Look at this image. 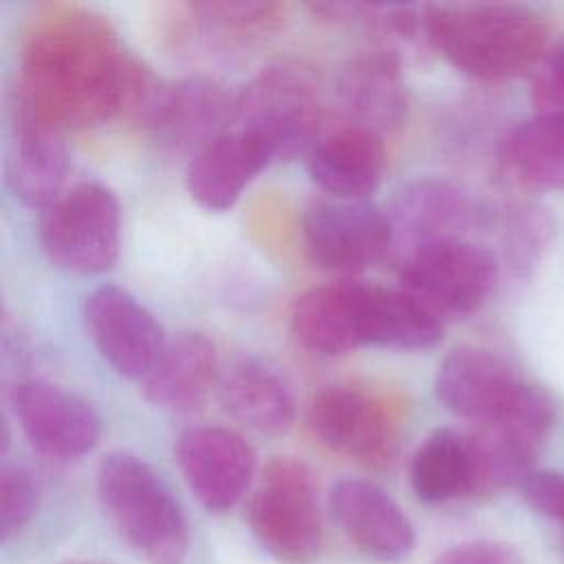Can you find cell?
<instances>
[{"label": "cell", "mask_w": 564, "mask_h": 564, "mask_svg": "<svg viewBox=\"0 0 564 564\" xmlns=\"http://www.w3.org/2000/svg\"><path fill=\"white\" fill-rule=\"evenodd\" d=\"M273 159L275 156L262 137L236 126L192 156L187 167V189L200 207L225 212L236 205L245 187Z\"/></svg>", "instance_id": "cell-18"}, {"label": "cell", "mask_w": 564, "mask_h": 564, "mask_svg": "<svg viewBox=\"0 0 564 564\" xmlns=\"http://www.w3.org/2000/svg\"><path fill=\"white\" fill-rule=\"evenodd\" d=\"M518 487L533 511L564 524V474L553 469H531Z\"/></svg>", "instance_id": "cell-30"}, {"label": "cell", "mask_w": 564, "mask_h": 564, "mask_svg": "<svg viewBox=\"0 0 564 564\" xmlns=\"http://www.w3.org/2000/svg\"><path fill=\"white\" fill-rule=\"evenodd\" d=\"M410 482L416 498L427 505L478 496V463L469 432L434 430L412 456Z\"/></svg>", "instance_id": "cell-24"}, {"label": "cell", "mask_w": 564, "mask_h": 564, "mask_svg": "<svg viewBox=\"0 0 564 564\" xmlns=\"http://www.w3.org/2000/svg\"><path fill=\"white\" fill-rule=\"evenodd\" d=\"M474 200L445 181H414L405 185L388 212L394 242L405 240L410 253L423 245L463 238L476 223Z\"/></svg>", "instance_id": "cell-21"}, {"label": "cell", "mask_w": 564, "mask_h": 564, "mask_svg": "<svg viewBox=\"0 0 564 564\" xmlns=\"http://www.w3.org/2000/svg\"><path fill=\"white\" fill-rule=\"evenodd\" d=\"M328 511L348 542L370 560L401 562L416 542L414 527L379 485L364 478H344L328 494Z\"/></svg>", "instance_id": "cell-15"}, {"label": "cell", "mask_w": 564, "mask_h": 564, "mask_svg": "<svg viewBox=\"0 0 564 564\" xmlns=\"http://www.w3.org/2000/svg\"><path fill=\"white\" fill-rule=\"evenodd\" d=\"M364 282H333L302 293L291 311L295 337L319 355H348L366 346Z\"/></svg>", "instance_id": "cell-19"}, {"label": "cell", "mask_w": 564, "mask_h": 564, "mask_svg": "<svg viewBox=\"0 0 564 564\" xmlns=\"http://www.w3.org/2000/svg\"><path fill=\"white\" fill-rule=\"evenodd\" d=\"M335 93L352 126L377 134L397 128L408 112V86L394 51L352 55L337 73Z\"/></svg>", "instance_id": "cell-17"}, {"label": "cell", "mask_w": 564, "mask_h": 564, "mask_svg": "<svg viewBox=\"0 0 564 564\" xmlns=\"http://www.w3.org/2000/svg\"><path fill=\"white\" fill-rule=\"evenodd\" d=\"M531 104L535 115L564 117V40L549 48L533 68Z\"/></svg>", "instance_id": "cell-29"}, {"label": "cell", "mask_w": 564, "mask_h": 564, "mask_svg": "<svg viewBox=\"0 0 564 564\" xmlns=\"http://www.w3.org/2000/svg\"><path fill=\"white\" fill-rule=\"evenodd\" d=\"M40 502V487L33 474L22 465H2L0 469V538L2 542L22 533L33 520Z\"/></svg>", "instance_id": "cell-27"}, {"label": "cell", "mask_w": 564, "mask_h": 564, "mask_svg": "<svg viewBox=\"0 0 564 564\" xmlns=\"http://www.w3.org/2000/svg\"><path fill=\"white\" fill-rule=\"evenodd\" d=\"M308 427L330 452L383 465L397 447V425L386 405L361 388L328 386L308 408Z\"/></svg>", "instance_id": "cell-12"}, {"label": "cell", "mask_w": 564, "mask_h": 564, "mask_svg": "<svg viewBox=\"0 0 564 564\" xmlns=\"http://www.w3.org/2000/svg\"><path fill=\"white\" fill-rule=\"evenodd\" d=\"M423 33L454 68L491 82L533 73L551 31L524 4L458 2L423 7Z\"/></svg>", "instance_id": "cell-2"}, {"label": "cell", "mask_w": 564, "mask_h": 564, "mask_svg": "<svg viewBox=\"0 0 564 564\" xmlns=\"http://www.w3.org/2000/svg\"><path fill=\"white\" fill-rule=\"evenodd\" d=\"M383 167L381 134L352 123L326 134L308 152L313 183L335 200H361L372 194L381 183Z\"/></svg>", "instance_id": "cell-20"}, {"label": "cell", "mask_w": 564, "mask_h": 564, "mask_svg": "<svg viewBox=\"0 0 564 564\" xmlns=\"http://www.w3.org/2000/svg\"><path fill=\"white\" fill-rule=\"evenodd\" d=\"M218 399L238 423L264 432H286L295 419V397L286 379L264 359L242 357L218 379Z\"/></svg>", "instance_id": "cell-22"}, {"label": "cell", "mask_w": 564, "mask_h": 564, "mask_svg": "<svg viewBox=\"0 0 564 564\" xmlns=\"http://www.w3.org/2000/svg\"><path fill=\"white\" fill-rule=\"evenodd\" d=\"M218 379L214 341L203 333H181L165 341L143 379V392L156 408L189 412L207 399Z\"/></svg>", "instance_id": "cell-23"}, {"label": "cell", "mask_w": 564, "mask_h": 564, "mask_svg": "<svg viewBox=\"0 0 564 564\" xmlns=\"http://www.w3.org/2000/svg\"><path fill=\"white\" fill-rule=\"evenodd\" d=\"M434 564H522V557L507 542L469 540L443 551Z\"/></svg>", "instance_id": "cell-31"}, {"label": "cell", "mask_w": 564, "mask_h": 564, "mask_svg": "<svg viewBox=\"0 0 564 564\" xmlns=\"http://www.w3.org/2000/svg\"><path fill=\"white\" fill-rule=\"evenodd\" d=\"M145 88L134 55L88 13L48 18L22 51L18 90L59 128L106 123L150 97Z\"/></svg>", "instance_id": "cell-1"}, {"label": "cell", "mask_w": 564, "mask_h": 564, "mask_svg": "<svg viewBox=\"0 0 564 564\" xmlns=\"http://www.w3.org/2000/svg\"><path fill=\"white\" fill-rule=\"evenodd\" d=\"M40 245L64 271L79 275L108 271L121 245L117 196L99 183H79L62 192L42 212Z\"/></svg>", "instance_id": "cell-7"}, {"label": "cell", "mask_w": 564, "mask_h": 564, "mask_svg": "<svg viewBox=\"0 0 564 564\" xmlns=\"http://www.w3.org/2000/svg\"><path fill=\"white\" fill-rule=\"evenodd\" d=\"M64 128L42 115L20 90L9 108L4 181L29 207H48L62 192L68 172Z\"/></svg>", "instance_id": "cell-10"}, {"label": "cell", "mask_w": 564, "mask_h": 564, "mask_svg": "<svg viewBox=\"0 0 564 564\" xmlns=\"http://www.w3.org/2000/svg\"><path fill=\"white\" fill-rule=\"evenodd\" d=\"M97 491L121 540L148 564H183L187 518L167 482L143 458L115 452L97 471Z\"/></svg>", "instance_id": "cell-4"}, {"label": "cell", "mask_w": 564, "mask_h": 564, "mask_svg": "<svg viewBox=\"0 0 564 564\" xmlns=\"http://www.w3.org/2000/svg\"><path fill=\"white\" fill-rule=\"evenodd\" d=\"M502 163L522 187L564 194V117L518 123L502 143Z\"/></svg>", "instance_id": "cell-26"}, {"label": "cell", "mask_w": 564, "mask_h": 564, "mask_svg": "<svg viewBox=\"0 0 564 564\" xmlns=\"http://www.w3.org/2000/svg\"><path fill=\"white\" fill-rule=\"evenodd\" d=\"M84 324L99 355L126 379L143 381L167 341L154 315L115 284L86 295Z\"/></svg>", "instance_id": "cell-11"}, {"label": "cell", "mask_w": 564, "mask_h": 564, "mask_svg": "<svg viewBox=\"0 0 564 564\" xmlns=\"http://www.w3.org/2000/svg\"><path fill=\"white\" fill-rule=\"evenodd\" d=\"M234 121L262 137L275 159L313 150L322 123L317 84L297 64L269 66L234 97Z\"/></svg>", "instance_id": "cell-6"}, {"label": "cell", "mask_w": 564, "mask_h": 564, "mask_svg": "<svg viewBox=\"0 0 564 564\" xmlns=\"http://www.w3.org/2000/svg\"><path fill=\"white\" fill-rule=\"evenodd\" d=\"M496 282V256L465 238L423 245L408 253L401 269V289L438 319L478 311Z\"/></svg>", "instance_id": "cell-8"}, {"label": "cell", "mask_w": 564, "mask_h": 564, "mask_svg": "<svg viewBox=\"0 0 564 564\" xmlns=\"http://www.w3.org/2000/svg\"><path fill=\"white\" fill-rule=\"evenodd\" d=\"M59 564H108V562H104V560H93V557H77V560L59 562Z\"/></svg>", "instance_id": "cell-32"}, {"label": "cell", "mask_w": 564, "mask_h": 564, "mask_svg": "<svg viewBox=\"0 0 564 564\" xmlns=\"http://www.w3.org/2000/svg\"><path fill=\"white\" fill-rule=\"evenodd\" d=\"M145 106L150 130L176 152L194 150L196 154L234 121V97L207 77H187L156 88Z\"/></svg>", "instance_id": "cell-16"}, {"label": "cell", "mask_w": 564, "mask_h": 564, "mask_svg": "<svg viewBox=\"0 0 564 564\" xmlns=\"http://www.w3.org/2000/svg\"><path fill=\"white\" fill-rule=\"evenodd\" d=\"M247 522L280 564H313L322 553L324 527L317 480L308 465L286 456L269 460L249 500Z\"/></svg>", "instance_id": "cell-5"}, {"label": "cell", "mask_w": 564, "mask_h": 564, "mask_svg": "<svg viewBox=\"0 0 564 564\" xmlns=\"http://www.w3.org/2000/svg\"><path fill=\"white\" fill-rule=\"evenodd\" d=\"M174 454L189 491L214 513L231 509L256 474L253 447L242 434L220 425L187 427Z\"/></svg>", "instance_id": "cell-14"}, {"label": "cell", "mask_w": 564, "mask_h": 564, "mask_svg": "<svg viewBox=\"0 0 564 564\" xmlns=\"http://www.w3.org/2000/svg\"><path fill=\"white\" fill-rule=\"evenodd\" d=\"M438 401L471 425H509L546 438L555 423L553 399L491 350L463 346L438 366Z\"/></svg>", "instance_id": "cell-3"}, {"label": "cell", "mask_w": 564, "mask_h": 564, "mask_svg": "<svg viewBox=\"0 0 564 564\" xmlns=\"http://www.w3.org/2000/svg\"><path fill=\"white\" fill-rule=\"evenodd\" d=\"M192 11L207 24L223 31H258L278 20L273 2H196Z\"/></svg>", "instance_id": "cell-28"}, {"label": "cell", "mask_w": 564, "mask_h": 564, "mask_svg": "<svg viewBox=\"0 0 564 564\" xmlns=\"http://www.w3.org/2000/svg\"><path fill=\"white\" fill-rule=\"evenodd\" d=\"M302 240L319 269L359 273L386 258L394 234L388 214L370 203L319 200L302 216Z\"/></svg>", "instance_id": "cell-9"}, {"label": "cell", "mask_w": 564, "mask_h": 564, "mask_svg": "<svg viewBox=\"0 0 564 564\" xmlns=\"http://www.w3.org/2000/svg\"><path fill=\"white\" fill-rule=\"evenodd\" d=\"M364 333L366 346L423 350L443 339V319L403 289L366 284Z\"/></svg>", "instance_id": "cell-25"}, {"label": "cell", "mask_w": 564, "mask_h": 564, "mask_svg": "<svg viewBox=\"0 0 564 564\" xmlns=\"http://www.w3.org/2000/svg\"><path fill=\"white\" fill-rule=\"evenodd\" d=\"M13 414L29 443L44 456L73 460L101 436V419L79 394L51 381H22L11 392Z\"/></svg>", "instance_id": "cell-13"}]
</instances>
